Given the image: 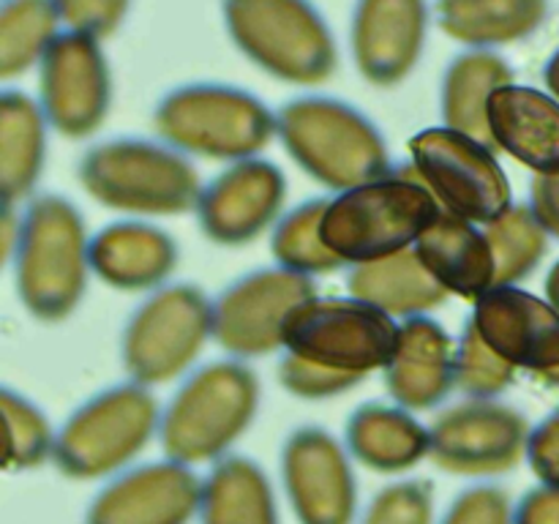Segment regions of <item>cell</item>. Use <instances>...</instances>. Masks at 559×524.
<instances>
[{
    "mask_svg": "<svg viewBox=\"0 0 559 524\" xmlns=\"http://www.w3.org/2000/svg\"><path fill=\"white\" fill-rule=\"evenodd\" d=\"M14 284L38 322L69 320L82 303L91 273V238L80 207L60 194H36L5 235Z\"/></svg>",
    "mask_w": 559,
    "mask_h": 524,
    "instance_id": "cell-1",
    "label": "cell"
},
{
    "mask_svg": "<svg viewBox=\"0 0 559 524\" xmlns=\"http://www.w3.org/2000/svg\"><path fill=\"white\" fill-rule=\"evenodd\" d=\"M442 213L413 164L338 191L322 216V243L342 265H366L415 249L420 235Z\"/></svg>",
    "mask_w": 559,
    "mask_h": 524,
    "instance_id": "cell-2",
    "label": "cell"
},
{
    "mask_svg": "<svg viewBox=\"0 0 559 524\" xmlns=\"http://www.w3.org/2000/svg\"><path fill=\"white\" fill-rule=\"evenodd\" d=\"M276 136L289 158L325 189L347 191L393 172L382 131L342 98H293L278 109Z\"/></svg>",
    "mask_w": 559,
    "mask_h": 524,
    "instance_id": "cell-3",
    "label": "cell"
},
{
    "mask_svg": "<svg viewBox=\"0 0 559 524\" xmlns=\"http://www.w3.org/2000/svg\"><path fill=\"white\" fill-rule=\"evenodd\" d=\"M260 409V380L246 360H213L191 371L162 409L164 453L173 462L207 464L227 456Z\"/></svg>",
    "mask_w": 559,
    "mask_h": 524,
    "instance_id": "cell-4",
    "label": "cell"
},
{
    "mask_svg": "<svg viewBox=\"0 0 559 524\" xmlns=\"http://www.w3.org/2000/svg\"><path fill=\"white\" fill-rule=\"evenodd\" d=\"M80 186L109 211L129 216H180L197 211L202 183L186 153L167 142L115 136L80 158Z\"/></svg>",
    "mask_w": 559,
    "mask_h": 524,
    "instance_id": "cell-5",
    "label": "cell"
},
{
    "mask_svg": "<svg viewBox=\"0 0 559 524\" xmlns=\"http://www.w3.org/2000/svg\"><path fill=\"white\" fill-rule=\"evenodd\" d=\"M158 136L186 156L243 162L276 136V115L235 85L194 82L169 91L153 112Z\"/></svg>",
    "mask_w": 559,
    "mask_h": 524,
    "instance_id": "cell-6",
    "label": "cell"
},
{
    "mask_svg": "<svg viewBox=\"0 0 559 524\" xmlns=\"http://www.w3.org/2000/svg\"><path fill=\"white\" fill-rule=\"evenodd\" d=\"M162 429V407L140 382L104 388L82 402L55 434L52 462L74 480L118 473Z\"/></svg>",
    "mask_w": 559,
    "mask_h": 524,
    "instance_id": "cell-7",
    "label": "cell"
},
{
    "mask_svg": "<svg viewBox=\"0 0 559 524\" xmlns=\"http://www.w3.org/2000/svg\"><path fill=\"white\" fill-rule=\"evenodd\" d=\"M224 22L240 52L276 80L322 85L336 71V41L309 0H224Z\"/></svg>",
    "mask_w": 559,
    "mask_h": 524,
    "instance_id": "cell-8",
    "label": "cell"
},
{
    "mask_svg": "<svg viewBox=\"0 0 559 524\" xmlns=\"http://www.w3.org/2000/svg\"><path fill=\"white\" fill-rule=\"evenodd\" d=\"M402 322L353 298H311L284 322L282 353L320 369L366 380L393 358Z\"/></svg>",
    "mask_w": 559,
    "mask_h": 524,
    "instance_id": "cell-9",
    "label": "cell"
},
{
    "mask_svg": "<svg viewBox=\"0 0 559 524\" xmlns=\"http://www.w3.org/2000/svg\"><path fill=\"white\" fill-rule=\"evenodd\" d=\"M213 338V300L189 282L153 289L126 320L120 358L131 382L164 385L194 366Z\"/></svg>",
    "mask_w": 559,
    "mask_h": 524,
    "instance_id": "cell-10",
    "label": "cell"
},
{
    "mask_svg": "<svg viewBox=\"0 0 559 524\" xmlns=\"http://www.w3.org/2000/svg\"><path fill=\"white\" fill-rule=\"evenodd\" d=\"M409 164L451 216L489 227L513 205L511 180L497 151L448 126H431L409 140Z\"/></svg>",
    "mask_w": 559,
    "mask_h": 524,
    "instance_id": "cell-11",
    "label": "cell"
},
{
    "mask_svg": "<svg viewBox=\"0 0 559 524\" xmlns=\"http://www.w3.org/2000/svg\"><path fill=\"white\" fill-rule=\"evenodd\" d=\"M311 298H317L311 276L278 265L246 273L213 300V342L238 360L273 355L282 349L287 317Z\"/></svg>",
    "mask_w": 559,
    "mask_h": 524,
    "instance_id": "cell-12",
    "label": "cell"
},
{
    "mask_svg": "<svg viewBox=\"0 0 559 524\" xmlns=\"http://www.w3.org/2000/svg\"><path fill=\"white\" fill-rule=\"evenodd\" d=\"M431 462L453 475L489 478L527 458L530 420L500 398H464L435 418Z\"/></svg>",
    "mask_w": 559,
    "mask_h": 524,
    "instance_id": "cell-13",
    "label": "cell"
},
{
    "mask_svg": "<svg viewBox=\"0 0 559 524\" xmlns=\"http://www.w3.org/2000/svg\"><path fill=\"white\" fill-rule=\"evenodd\" d=\"M38 104L58 134L85 140L102 129L112 104V80L98 38L60 33L38 63Z\"/></svg>",
    "mask_w": 559,
    "mask_h": 524,
    "instance_id": "cell-14",
    "label": "cell"
},
{
    "mask_svg": "<svg viewBox=\"0 0 559 524\" xmlns=\"http://www.w3.org/2000/svg\"><path fill=\"white\" fill-rule=\"evenodd\" d=\"M282 478L300 524H353L358 484L347 445L322 426H300L282 448Z\"/></svg>",
    "mask_w": 559,
    "mask_h": 524,
    "instance_id": "cell-15",
    "label": "cell"
},
{
    "mask_svg": "<svg viewBox=\"0 0 559 524\" xmlns=\"http://www.w3.org/2000/svg\"><path fill=\"white\" fill-rule=\"evenodd\" d=\"M287 202V178L267 158H243L202 186L197 222L218 246H246L276 227Z\"/></svg>",
    "mask_w": 559,
    "mask_h": 524,
    "instance_id": "cell-16",
    "label": "cell"
},
{
    "mask_svg": "<svg viewBox=\"0 0 559 524\" xmlns=\"http://www.w3.org/2000/svg\"><path fill=\"white\" fill-rule=\"evenodd\" d=\"M469 322L516 371L544 377L559 369V311L546 298L516 287H491L473 303Z\"/></svg>",
    "mask_w": 559,
    "mask_h": 524,
    "instance_id": "cell-17",
    "label": "cell"
},
{
    "mask_svg": "<svg viewBox=\"0 0 559 524\" xmlns=\"http://www.w3.org/2000/svg\"><path fill=\"white\" fill-rule=\"evenodd\" d=\"M202 480L186 464L151 462L109 480L85 524H189L200 513Z\"/></svg>",
    "mask_w": 559,
    "mask_h": 524,
    "instance_id": "cell-18",
    "label": "cell"
},
{
    "mask_svg": "<svg viewBox=\"0 0 559 524\" xmlns=\"http://www.w3.org/2000/svg\"><path fill=\"white\" fill-rule=\"evenodd\" d=\"M426 0H358L353 58L366 82L396 87L418 66L426 41Z\"/></svg>",
    "mask_w": 559,
    "mask_h": 524,
    "instance_id": "cell-19",
    "label": "cell"
},
{
    "mask_svg": "<svg viewBox=\"0 0 559 524\" xmlns=\"http://www.w3.org/2000/svg\"><path fill=\"white\" fill-rule=\"evenodd\" d=\"M391 398L402 407L435 409L456 388V338L435 317L402 320L393 358L382 369Z\"/></svg>",
    "mask_w": 559,
    "mask_h": 524,
    "instance_id": "cell-20",
    "label": "cell"
},
{
    "mask_svg": "<svg viewBox=\"0 0 559 524\" xmlns=\"http://www.w3.org/2000/svg\"><path fill=\"white\" fill-rule=\"evenodd\" d=\"M180 249L169 233L140 218H120L91 238V273L120 293H153L178 267Z\"/></svg>",
    "mask_w": 559,
    "mask_h": 524,
    "instance_id": "cell-21",
    "label": "cell"
},
{
    "mask_svg": "<svg viewBox=\"0 0 559 524\" xmlns=\"http://www.w3.org/2000/svg\"><path fill=\"white\" fill-rule=\"evenodd\" d=\"M491 145L508 153L535 175H559V102L530 85H502L491 93Z\"/></svg>",
    "mask_w": 559,
    "mask_h": 524,
    "instance_id": "cell-22",
    "label": "cell"
},
{
    "mask_svg": "<svg viewBox=\"0 0 559 524\" xmlns=\"http://www.w3.org/2000/svg\"><path fill=\"white\" fill-rule=\"evenodd\" d=\"M426 271L448 295L478 300L497 287V262L486 229L442 211L415 243Z\"/></svg>",
    "mask_w": 559,
    "mask_h": 524,
    "instance_id": "cell-23",
    "label": "cell"
},
{
    "mask_svg": "<svg viewBox=\"0 0 559 524\" xmlns=\"http://www.w3.org/2000/svg\"><path fill=\"white\" fill-rule=\"evenodd\" d=\"M344 445L355 462L374 473H407L429 456L431 431L402 404L366 402L349 415Z\"/></svg>",
    "mask_w": 559,
    "mask_h": 524,
    "instance_id": "cell-24",
    "label": "cell"
},
{
    "mask_svg": "<svg viewBox=\"0 0 559 524\" xmlns=\"http://www.w3.org/2000/svg\"><path fill=\"white\" fill-rule=\"evenodd\" d=\"M347 293L353 298L377 306L393 320L424 317L445 306V300L451 298L437 284V278L426 271L415 249L393 254L388 260L349 267Z\"/></svg>",
    "mask_w": 559,
    "mask_h": 524,
    "instance_id": "cell-25",
    "label": "cell"
},
{
    "mask_svg": "<svg viewBox=\"0 0 559 524\" xmlns=\"http://www.w3.org/2000/svg\"><path fill=\"white\" fill-rule=\"evenodd\" d=\"M47 118L41 104L20 91L0 96V191L3 205L27 200L47 162Z\"/></svg>",
    "mask_w": 559,
    "mask_h": 524,
    "instance_id": "cell-26",
    "label": "cell"
},
{
    "mask_svg": "<svg viewBox=\"0 0 559 524\" xmlns=\"http://www.w3.org/2000/svg\"><path fill=\"white\" fill-rule=\"evenodd\" d=\"M511 82L513 69L491 49H467L453 58L442 80L440 96L442 120L448 129L491 145L489 120H486L489 98L497 87L511 85Z\"/></svg>",
    "mask_w": 559,
    "mask_h": 524,
    "instance_id": "cell-27",
    "label": "cell"
},
{
    "mask_svg": "<svg viewBox=\"0 0 559 524\" xmlns=\"http://www.w3.org/2000/svg\"><path fill=\"white\" fill-rule=\"evenodd\" d=\"M549 0H437L442 31L469 49L522 41L544 25Z\"/></svg>",
    "mask_w": 559,
    "mask_h": 524,
    "instance_id": "cell-28",
    "label": "cell"
},
{
    "mask_svg": "<svg viewBox=\"0 0 559 524\" xmlns=\"http://www.w3.org/2000/svg\"><path fill=\"white\" fill-rule=\"evenodd\" d=\"M200 524H278L265 469L249 456H224L202 480Z\"/></svg>",
    "mask_w": 559,
    "mask_h": 524,
    "instance_id": "cell-29",
    "label": "cell"
},
{
    "mask_svg": "<svg viewBox=\"0 0 559 524\" xmlns=\"http://www.w3.org/2000/svg\"><path fill=\"white\" fill-rule=\"evenodd\" d=\"M55 0H5L0 9V76H16L41 63L58 33Z\"/></svg>",
    "mask_w": 559,
    "mask_h": 524,
    "instance_id": "cell-30",
    "label": "cell"
},
{
    "mask_svg": "<svg viewBox=\"0 0 559 524\" xmlns=\"http://www.w3.org/2000/svg\"><path fill=\"white\" fill-rule=\"evenodd\" d=\"M325 207L328 196H314V200L300 202L278 218L271 235V251L278 267L311 278L342 267V262L322 243L320 227Z\"/></svg>",
    "mask_w": 559,
    "mask_h": 524,
    "instance_id": "cell-31",
    "label": "cell"
},
{
    "mask_svg": "<svg viewBox=\"0 0 559 524\" xmlns=\"http://www.w3.org/2000/svg\"><path fill=\"white\" fill-rule=\"evenodd\" d=\"M486 229L497 262V287H511L535 273L549 251V238L544 224L535 218L533 207L513 202L497 222Z\"/></svg>",
    "mask_w": 559,
    "mask_h": 524,
    "instance_id": "cell-32",
    "label": "cell"
},
{
    "mask_svg": "<svg viewBox=\"0 0 559 524\" xmlns=\"http://www.w3.org/2000/svg\"><path fill=\"white\" fill-rule=\"evenodd\" d=\"M0 407L5 424V469H33L52 458L55 431L31 398L3 388Z\"/></svg>",
    "mask_w": 559,
    "mask_h": 524,
    "instance_id": "cell-33",
    "label": "cell"
},
{
    "mask_svg": "<svg viewBox=\"0 0 559 524\" xmlns=\"http://www.w3.org/2000/svg\"><path fill=\"white\" fill-rule=\"evenodd\" d=\"M516 369L480 338L473 322H464L456 338V388L464 398H500L513 385Z\"/></svg>",
    "mask_w": 559,
    "mask_h": 524,
    "instance_id": "cell-34",
    "label": "cell"
},
{
    "mask_svg": "<svg viewBox=\"0 0 559 524\" xmlns=\"http://www.w3.org/2000/svg\"><path fill=\"white\" fill-rule=\"evenodd\" d=\"M435 486L426 478L396 480L371 500L364 524H431Z\"/></svg>",
    "mask_w": 559,
    "mask_h": 524,
    "instance_id": "cell-35",
    "label": "cell"
},
{
    "mask_svg": "<svg viewBox=\"0 0 559 524\" xmlns=\"http://www.w3.org/2000/svg\"><path fill=\"white\" fill-rule=\"evenodd\" d=\"M278 382H282L284 391L293 393L295 398L322 402V398L342 396V393H347L349 388H355L364 380L349 374H336V371L320 369V366L298 360L295 355L282 353V360H278Z\"/></svg>",
    "mask_w": 559,
    "mask_h": 524,
    "instance_id": "cell-36",
    "label": "cell"
},
{
    "mask_svg": "<svg viewBox=\"0 0 559 524\" xmlns=\"http://www.w3.org/2000/svg\"><path fill=\"white\" fill-rule=\"evenodd\" d=\"M440 524H513L511 497L497 484L467 486Z\"/></svg>",
    "mask_w": 559,
    "mask_h": 524,
    "instance_id": "cell-37",
    "label": "cell"
},
{
    "mask_svg": "<svg viewBox=\"0 0 559 524\" xmlns=\"http://www.w3.org/2000/svg\"><path fill=\"white\" fill-rule=\"evenodd\" d=\"M131 0H55L58 14L71 31L104 38L118 31Z\"/></svg>",
    "mask_w": 559,
    "mask_h": 524,
    "instance_id": "cell-38",
    "label": "cell"
},
{
    "mask_svg": "<svg viewBox=\"0 0 559 524\" xmlns=\"http://www.w3.org/2000/svg\"><path fill=\"white\" fill-rule=\"evenodd\" d=\"M527 464L540 484L559 486V407L530 431Z\"/></svg>",
    "mask_w": 559,
    "mask_h": 524,
    "instance_id": "cell-39",
    "label": "cell"
},
{
    "mask_svg": "<svg viewBox=\"0 0 559 524\" xmlns=\"http://www.w3.org/2000/svg\"><path fill=\"white\" fill-rule=\"evenodd\" d=\"M513 524H559V486L530 489L513 511Z\"/></svg>",
    "mask_w": 559,
    "mask_h": 524,
    "instance_id": "cell-40",
    "label": "cell"
},
{
    "mask_svg": "<svg viewBox=\"0 0 559 524\" xmlns=\"http://www.w3.org/2000/svg\"><path fill=\"white\" fill-rule=\"evenodd\" d=\"M527 205L533 207L546 233L559 240V175H535Z\"/></svg>",
    "mask_w": 559,
    "mask_h": 524,
    "instance_id": "cell-41",
    "label": "cell"
},
{
    "mask_svg": "<svg viewBox=\"0 0 559 524\" xmlns=\"http://www.w3.org/2000/svg\"><path fill=\"white\" fill-rule=\"evenodd\" d=\"M544 82H546V93H551V96H555L559 102V49L555 55H551L549 63H546Z\"/></svg>",
    "mask_w": 559,
    "mask_h": 524,
    "instance_id": "cell-42",
    "label": "cell"
},
{
    "mask_svg": "<svg viewBox=\"0 0 559 524\" xmlns=\"http://www.w3.org/2000/svg\"><path fill=\"white\" fill-rule=\"evenodd\" d=\"M544 289H546V300H549V303L559 311V260L549 267V273H546Z\"/></svg>",
    "mask_w": 559,
    "mask_h": 524,
    "instance_id": "cell-43",
    "label": "cell"
},
{
    "mask_svg": "<svg viewBox=\"0 0 559 524\" xmlns=\"http://www.w3.org/2000/svg\"><path fill=\"white\" fill-rule=\"evenodd\" d=\"M538 380L544 382V385L559 388V369H557V371H549V374H544V377H538Z\"/></svg>",
    "mask_w": 559,
    "mask_h": 524,
    "instance_id": "cell-44",
    "label": "cell"
}]
</instances>
